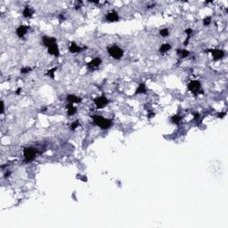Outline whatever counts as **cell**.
Here are the masks:
<instances>
[{"mask_svg":"<svg viewBox=\"0 0 228 228\" xmlns=\"http://www.w3.org/2000/svg\"><path fill=\"white\" fill-rule=\"evenodd\" d=\"M210 22H211V18L208 16V17H206L203 20V25L204 26H208V25H209V23H210Z\"/></svg>","mask_w":228,"mask_h":228,"instance_id":"obj_23","label":"cell"},{"mask_svg":"<svg viewBox=\"0 0 228 228\" xmlns=\"http://www.w3.org/2000/svg\"><path fill=\"white\" fill-rule=\"evenodd\" d=\"M55 70H57V68H53V69H51V70H49L47 72V75L48 76V77H50V78H52V79H54V72H55Z\"/></svg>","mask_w":228,"mask_h":228,"instance_id":"obj_20","label":"cell"},{"mask_svg":"<svg viewBox=\"0 0 228 228\" xmlns=\"http://www.w3.org/2000/svg\"><path fill=\"white\" fill-rule=\"evenodd\" d=\"M171 121L173 122L174 124H176V125H178V124L180 123V121H181V117L179 116L178 114L174 115V116L171 118Z\"/></svg>","mask_w":228,"mask_h":228,"instance_id":"obj_19","label":"cell"},{"mask_svg":"<svg viewBox=\"0 0 228 228\" xmlns=\"http://www.w3.org/2000/svg\"><path fill=\"white\" fill-rule=\"evenodd\" d=\"M28 29H29V28L27 26H25V25H21V26L18 27L17 29H16V34H17V36L19 37V38H22V37L27 33Z\"/></svg>","mask_w":228,"mask_h":228,"instance_id":"obj_9","label":"cell"},{"mask_svg":"<svg viewBox=\"0 0 228 228\" xmlns=\"http://www.w3.org/2000/svg\"><path fill=\"white\" fill-rule=\"evenodd\" d=\"M119 19V16L118 14V13L114 12V11H112V12L109 13L108 14L106 15V20L108 21V22H118Z\"/></svg>","mask_w":228,"mask_h":228,"instance_id":"obj_7","label":"cell"},{"mask_svg":"<svg viewBox=\"0 0 228 228\" xmlns=\"http://www.w3.org/2000/svg\"><path fill=\"white\" fill-rule=\"evenodd\" d=\"M108 54H109L112 58L119 60L120 59L124 54V51L121 49L120 47H119L118 45H112L108 48Z\"/></svg>","mask_w":228,"mask_h":228,"instance_id":"obj_2","label":"cell"},{"mask_svg":"<svg viewBox=\"0 0 228 228\" xmlns=\"http://www.w3.org/2000/svg\"><path fill=\"white\" fill-rule=\"evenodd\" d=\"M170 49H171V45H170L169 44H163L160 47V52L161 54H165V53H167L168 51H169Z\"/></svg>","mask_w":228,"mask_h":228,"instance_id":"obj_17","label":"cell"},{"mask_svg":"<svg viewBox=\"0 0 228 228\" xmlns=\"http://www.w3.org/2000/svg\"><path fill=\"white\" fill-rule=\"evenodd\" d=\"M22 14H23V16H24L25 18H31V16H32V14H33V11L31 10V7H29V6H26V7L24 8Z\"/></svg>","mask_w":228,"mask_h":228,"instance_id":"obj_15","label":"cell"},{"mask_svg":"<svg viewBox=\"0 0 228 228\" xmlns=\"http://www.w3.org/2000/svg\"><path fill=\"white\" fill-rule=\"evenodd\" d=\"M169 29H160V35L161 37H163V38L168 37V36H169Z\"/></svg>","mask_w":228,"mask_h":228,"instance_id":"obj_21","label":"cell"},{"mask_svg":"<svg viewBox=\"0 0 228 228\" xmlns=\"http://www.w3.org/2000/svg\"><path fill=\"white\" fill-rule=\"evenodd\" d=\"M67 112H68L69 116H73V115L77 112V108L73 106L72 103H69L67 106Z\"/></svg>","mask_w":228,"mask_h":228,"instance_id":"obj_14","label":"cell"},{"mask_svg":"<svg viewBox=\"0 0 228 228\" xmlns=\"http://www.w3.org/2000/svg\"><path fill=\"white\" fill-rule=\"evenodd\" d=\"M146 93V87L144 83H141V84L138 86L136 91H135V94H145Z\"/></svg>","mask_w":228,"mask_h":228,"instance_id":"obj_16","label":"cell"},{"mask_svg":"<svg viewBox=\"0 0 228 228\" xmlns=\"http://www.w3.org/2000/svg\"><path fill=\"white\" fill-rule=\"evenodd\" d=\"M69 50H70V53H72V54H76V53H79L81 52L83 50V48L79 47V45H77L76 43L72 42L70 45V47H69Z\"/></svg>","mask_w":228,"mask_h":228,"instance_id":"obj_13","label":"cell"},{"mask_svg":"<svg viewBox=\"0 0 228 228\" xmlns=\"http://www.w3.org/2000/svg\"><path fill=\"white\" fill-rule=\"evenodd\" d=\"M43 44L45 45L47 47H49L50 45H54V44H56V39L54 38H49V37H45L43 38Z\"/></svg>","mask_w":228,"mask_h":228,"instance_id":"obj_12","label":"cell"},{"mask_svg":"<svg viewBox=\"0 0 228 228\" xmlns=\"http://www.w3.org/2000/svg\"><path fill=\"white\" fill-rule=\"evenodd\" d=\"M94 103L98 109H102V108L106 106L108 103H109V100H108L105 96H100V97H97V98L94 99Z\"/></svg>","mask_w":228,"mask_h":228,"instance_id":"obj_4","label":"cell"},{"mask_svg":"<svg viewBox=\"0 0 228 228\" xmlns=\"http://www.w3.org/2000/svg\"><path fill=\"white\" fill-rule=\"evenodd\" d=\"M101 63H102V60H101V58L96 57V58L92 60L91 62H89V63H87V66H88V68H90V69H94V68H97Z\"/></svg>","mask_w":228,"mask_h":228,"instance_id":"obj_8","label":"cell"},{"mask_svg":"<svg viewBox=\"0 0 228 228\" xmlns=\"http://www.w3.org/2000/svg\"><path fill=\"white\" fill-rule=\"evenodd\" d=\"M176 53L177 54H179L181 55L182 58H185V57H187L189 54H190V53H189V51H187V50H181V49H177L176 50Z\"/></svg>","mask_w":228,"mask_h":228,"instance_id":"obj_18","label":"cell"},{"mask_svg":"<svg viewBox=\"0 0 228 228\" xmlns=\"http://www.w3.org/2000/svg\"><path fill=\"white\" fill-rule=\"evenodd\" d=\"M206 52L211 53L214 60H219L221 58H223L225 55L224 51H223V50H220V49H209V50H206Z\"/></svg>","mask_w":228,"mask_h":228,"instance_id":"obj_5","label":"cell"},{"mask_svg":"<svg viewBox=\"0 0 228 228\" xmlns=\"http://www.w3.org/2000/svg\"><path fill=\"white\" fill-rule=\"evenodd\" d=\"M154 116H155V113H154L153 112H149V115H148V117H149L150 119L153 118Z\"/></svg>","mask_w":228,"mask_h":228,"instance_id":"obj_27","label":"cell"},{"mask_svg":"<svg viewBox=\"0 0 228 228\" xmlns=\"http://www.w3.org/2000/svg\"><path fill=\"white\" fill-rule=\"evenodd\" d=\"M31 70V68H29V67H25V68H22V70H21V72L22 73H28V72H29V71Z\"/></svg>","mask_w":228,"mask_h":228,"instance_id":"obj_24","label":"cell"},{"mask_svg":"<svg viewBox=\"0 0 228 228\" xmlns=\"http://www.w3.org/2000/svg\"><path fill=\"white\" fill-rule=\"evenodd\" d=\"M199 118H200V114L195 113V115H194V119H199Z\"/></svg>","mask_w":228,"mask_h":228,"instance_id":"obj_32","label":"cell"},{"mask_svg":"<svg viewBox=\"0 0 228 228\" xmlns=\"http://www.w3.org/2000/svg\"><path fill=\"white\" fill-rule=\"evenodd\" d=\"M21 91H22V88H21V87H20V88H18L17 90H16V94H20Z\"/></svg>","mask_w":228,"mask_h":228,"instance_id":"obj_31","label":"cell"},{"mask_svg":"<svg viewBox=\"0 0 228 228\" xmlns=\"http://www.w3.org/2000/svg\"><path fill=\"white\" fill-rule=\"evenodd\" d=\"M225 116V112H222V113H219V115H218V117L219 118H223V117Z\"/></svg>","mask_w":228,"mask_h":228,"instance_id":"obj_29","label":"cell"},{"mask_svg":"<svg viewBox=\"0 0 228 228\" xmlns=\"http://www.w3.org/2000/svg\"><path fill=\"white\" fill-rule=\"evenodd\" d=\"M80 126V124H79V120H75V121L73 122V123L70 125V130H75L76 128H77L78 126Z\"/></svg>","mask_w":228,"mask_h":228,"instance_id":"obj_22","label":"cell"},{"mask_svg":"<svg viewBox=\"0 0 228 228\" xmlns=\"http://www.w3.org/2000/svg\"><path fill=\"white\" fill-rule=\"evenodd\" d=\"M93 119H94V123L95 124L96 126H98L99 128H102V129H108L112 124V120L103 118L102 116H99V115H94V116H93Z\"/></svg>","mask_w":228,"mask_h":228,"instance_id":"obj_1","label":"cell"},{"mask_svg":"<svg viewBox=\"0 0 228 228\" xmlns=\"http://www.w3.org/2000/svg\"><path fill=\"white\" fill-rule=\"evenodd\" d=\"M66 100L68 101L70 103H81L82 99L80 97H78V96L76 95H73V94H69V95H67V97H66Z\"/></svg>","mask_w":228,"mask_h":228,"instance_id":"obj_11","label":"cell"},{"mask_svg":"<svg viewBox=\"0 0 228 228\" xmlns=\"http://www.w3.org/2000/svg\"><path fill=\"white\" fill-rule=\"evenodd\" d=\"M190 38H191V36H188V37H187V38H186V39L185 40V42H184V45H188V43H189V40H190Z\"/></svg>","mask_w":228,"mask_h":228,"instance_id":"obj_26","label":"cell"},{"mask_svg":"<svg viewBox=\"0 0 228 228\" xmlns=\"http://www.w3.org/2000/svg\"><path fill=\"white\" fill-rule=\"evenodd\" d=\"M185 33L187 34L188 36H191V34L192 33V29H185Z\"/></svg>","mask_w":228,"mask_h":228,"instance_id":"obj_25","label":"cell"},{"mask_svg":"<svg viewBox=\"0 0 228 228\" xmlns=\"http://www.w3.org/2000/svg\"><path fill=\"white\" fill-rule=\"evenodd\" d=\"M200 88H201V83L199 81H197V80H193V81L189 83V85H188L189 91L192 92V93H194V94L199 92Z\"/></svg>","mask_w":228,"mask_h":228,"instance_id":"obj_6","label":"cell"},{"mask_svg":"<svg viewBox=\"0 0 228 228\" xmlns=\"http://www.w3.org/2000/svg\"><path fill=\"white\" fill-rule=\"evenodd\" d=\"M23 154L26 161H31L35 158L37 154V150L31 148V147H28V148H25L23 150Z\"/></svg>","mask_w":228,"mask_h":228,"instance_id":"obj_3","label":"cell"},{"mask_svg":"<svg viewBox=\"0 0 228 228\" xmlns=\"http://www.w3.org/2000/svg\"><path fill=\"white\" fill-rule=\"evenodd\" d=\"M48 48V53L52 55H54V56H59L60 54V52H59V48H58V45L56 44H54V45H50Z\"/></svg>","mask_w":228,"mask_h":228,"instance_id":"obj_10","label":"cell"},{"mask_svg":"<svg viewBox=\"0 0 228 228\" xmlns=\"http://www.w3.org/2000/svg\"><path fill=\"white\" fill-rule=\"evenodd\" d=\"M59 19L61 20V21H63L64 19H65V17H64V16H63V14H61V15L59 16Z\"/></svg>","mask_w":228,"mask_h":228,"instance_id":"obj_30","label":"cell"},{"mask_svg":"<svg viewBox=\"0 0 228 228\" xmlns=\"http://www.w3.org/2000/svg\"><path fill=\"white\" fill-rule=\"evenodd\" d=\"M4 102L2 101L1 102V113L4 112Z\"/></svg>","mask_w":228,"mask_h":228,"instance_id":"obj_28","label":"cell"}]
</instances>
